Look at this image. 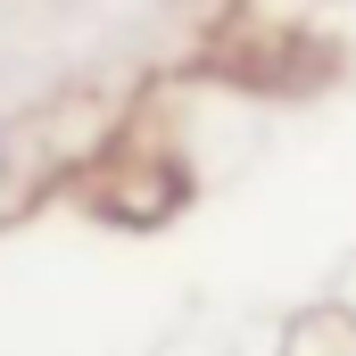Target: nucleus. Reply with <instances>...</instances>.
<instances>
[{"label":"nucleus","instance_id":"1","mask_svg":"<svg viewBox=\"0 0 356 356\" xmlns=\"http://www.w3.org/2000/svg\"><path fill=\"white\" fill-rule=\"evenodd\" d=\"M282 356H356V307H307V315H290Z\"/></svg>","mask_w":356,"mask_h":356},{"label":"nucleus","instance_id":"2","mask_svg":"<svg viewBox=\"0 0 356 356\" xmlns=\"http://www.w3.org/2000/svg\"><path fill=\"white\" fill-rule=\"evenodd\" d=\"M8 182H17V149H8V133H0V199H8Z\"/></svg>","mask_w":356,"mask_h":356}]
</instances>
